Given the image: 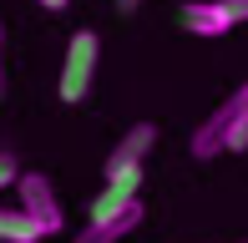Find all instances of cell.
Wrapping results in <instances>:
<instances>
[{
	"mask_svg": "<svg viewBox=\"0 0 248 243\" xmlns=\"http://www.w3.org/2000/svg\"><path fill=\"white\" fill-rule=\"evenodd\" d=\"M96 66H101V36L96 30H76L66 41V56H61V76H56V96L66 106H81L96 86Z\"/></svg>",
	"mask_w": 248,
	"mask_h": 243,
	"instance_id": "7a4b0ae2",
	"label": "cell"
},
{
	"mask_svg": "<svg viewBox=\"0 0 248 243\" xmlns=\"http://www.w3.org/2000/svg\"><path fill=\"white\" fill-rule=\"evenodd\" d=\"M16 193H20V208L36 218V228H41L46 238H56V233L66 228L61 197H56V187H51L46 172H20V178H16Z\"/></svg>",
	"mask_w": 248,
	"mask_h": 243,
	"instance_id": "3957f363",
	"label": "cell"
},
{
	"mask_svg": "<svg viewBox=\"0 0 248 243\" xmlns=\"http://www.w3.org/2000/svg\"><path fill=\"white\" fill-rule=\"evenodd\" d=\"M16 178H20V157L10 147H0V187H16Z\"/></svg>",
	"mask_w": 248,
	"mask_h": 243,
	"instance_id": "9c48e42d",
	"label": "cell"
},
{
	"mask_svg": "<svg viewBox=\"0 0 248 243\" xmlns=\"http://www.w3.org/2000/svg\"><path fill=\"white\" fill-rule=\"evenodd\" d=\"M36 5H41V10H51V15H61V10L71 5V0H36Z\"/></svg>",
	"mask_w": 248,
	"mask_h": 243,
	"instance_id": "8fae6325",
	"label": "cell"
},
{
	"mask_svg": "<svg viewBox=\"0 0 248 243\" xmlns=\"http://www.w3.org/2000/svg\"><path fill=\"white\" fill-rule=\"evenodd\" d=\"M193 157L198 162H213L223 152H248V81L233 86V96L218 106L202 127H193Z\"/></svg>",
	"mask_w": 248,
	"mask_h": 243,
	"instance_id": "6da1fadb",
	"label": "cell"
},
{
	"mask_svg": "<svg viewBox=\"0 0 248 243\" xmlns=\"http://www.w3.org/2000/svg\"><path fill=\"white\" fill-rule=\"evenodd\" d=\"M183 30L187 36H202V41H218L233 30V15L223 0H183Z\"/></svg>",
	"mask_w": 248,
	"mask_h": 243,
	"instance_id": "5b68a950",
	"label": "cell"
},
{
	"mask_svg": "<svg viewBox=\"0 0 248 243\" xmlns=\"http://www.w3.org/2000/svg\"><path fill=\"white\" fill-rule=\"evenodd\" d=\"M152 147H157V127H152V122H137V127H132L127 137H122L117 147L107 152V162H101V172L111 178V172H122V167H142Z\"/></svg>",
	"mask_w": 248,
	"mask_h": 243,
	"instance_id": "8992f818",
	"label": "cell"
},
{
	"mask_svg": "<svg viewBox=\"0 0 248 243\" xmlns=\"http://www.w3.org/2000/svg\"><path fill=\"white\" fill-rule=\"evenodd\" d=\"M142 218H147V208H142V197H132L127 208H117V213H107V218H86V228L71 243H122Z\"/></svg>",
	"mask_w": 248,
	"mask_h": 243,
	"instance_id": "277c9868",
	"label": "cell"
},
{
	"mask_svg": "<svg viewBox=\"0 0 248 243\" xmlns=\"http://www.w3.org/2000/svg\"><path fill=\"white\" fill-rule=\"evenodd\" d=\"M31 243H46V238H31Z\"/></svg>",
	"mask_w": 248,
	"mask_h": 243,
	"instance_id": "5bb4252c",
	"label": "cell"
},
{
	"mask_svg": "<svg viewBox=\"0 0 248 243\" xmlns=\"http://www.w3.org/2000/svg\"><path fill=\"white\" fill-rule=\"evenodd\" d=\"M142 193V167H122V172H111L107 187L86 203V218H107V213H117V208H127L132 197Z\"/></svg>",
	"mask_w": 248,
	"mask_h": 243,
	"instance_id": "52a82bcc",
	"label": "cell"
},
{
	"mask_svg": "<svg viewBox=\"0 0 248 243\" xmlns=\"http://www.w3.org/2000/svg\"><path fill=\"white\" fill-rule=\"evenodd\" d=\"M0 96H5V51H0Z\"/></svg>",
	"mask_w": 248,
	"mask_h": 243,
	"instance_id": "4fadbf2b",
	"label": "cell"
},
{
	"mask_svg": "<svg viewBox=\"0 0 248 243\" xmlns=\"http://www.w3.org/2000/svg\"><path fill=\"white\" fill-rule=\"evenodd\" d=\"M223 5H228V15H233V26H243V20H248V0H223Z\"/></svg>",
	"mask_w": 248,
	"mask_h": 243,
	"instance_id": "30bf717a",
	"label": "cell"
},
{
	"mask_svg": "<svg viewBox=\"0 0 248 243\" xmlns=\"http://www.w3.org/2000/svg\"><path fill=\"white\" fill-rule=\"evenodd\" d=\"M137 5H142V0H117V10H122V15H132Z\"/></svg>",
	"mask_w": 248,
	"mask_h": 243,
	"instance_id": "7c38bea8",
	"label": "cell"
},
{
	"mask_svg": "<svg viewBox=\"0 0 248 243\" xmlns=\"http://www.w3.org/2000/svg\"><path fill=\"white\" fill-rule=\"evenodd\" d=\"M31 238H46L36 228V218L26 208H0V243H31Z\"/></svg>",
	"mask_w": 248,
	"mask_h": 243,
	"instance_id": "ba28073f",
	"label": "cell"
}]
</instances>
